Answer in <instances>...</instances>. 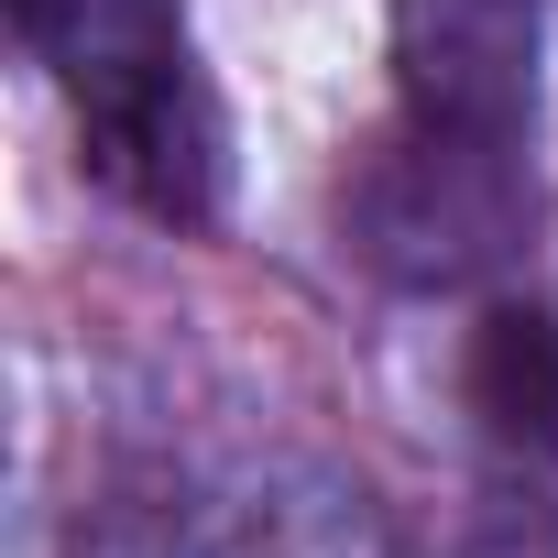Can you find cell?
<instances>
[{
  "instance_id": "obj_4",
  "label": "cell",
  "mask_w": 558,
  "mask_h": 558,
  "mask_svg": "<svg viewBox=\"0 0 558 558\" xmlns=\"http://www.w3.org/2000/svg\"><path fill=\"white\" fill-rule=\"evenodd\" d=\"M186 558H405L384 504L329 471V460H252L230 471L197 525H186Z\"/></svg>"
},
{
  "instance_id": "obj_1",
  "label": "cell",
  "mask_w": 558,
  "mask_h": 558,
  "mask_svg": "<svg viewBox=\"0 0 558 558\" xmlns=\"http://www.w3.org/2000/svg\"><path fill=\"white\" fill-rule=\"evenodd\" d=\"M12 23L56 66V88L77 99V132H88L99 175L154 219H208L219 110H208L197 56H186L175 0H12Z\"/></svg>"
},
{
  "instance_id": "obj_6",
  "label": "cell",
  "mask_w": 558,
  "mask_h": 558,
  "mask_svg": "<svg viewBox=\"0 0 558 558\" xmlns=\"http://www.w3.org/2000/svg\"><path fill=\"white\" fill-rule=\"evenodd\" d=\"M460 558H558V514H536V504H493V514L460 536Z\"/></svg>"
},
{
  "instance_id": "obj_2",
  "label": "cell",
  "mask_w": 558,
  "mask_h": 558,
  "mask_svg": "<svg viewBox=\"0 0 558 558\" xmlns=\"http://www.w3.org/2000/svg\"><path fill=\"white\" fill-rule=\"evenodd\" d=\"M525 230H536V175H525V143H493V132L405 121L351 175V252L405 296H460L504 274Z\"/></svg>"
},
{
  "instance_id": "obj_3",
  "label": "cell",
  "mask_w": 558,
  "mask_h": 558,
  "mask_svg": "<svg viewBox=\"0 0 558 558\" xmlns=\"http://www.w3.org/2000/svg\"><path fill=\"white\" fill-rule=\"evenodd\" d=\"M384 56H395L405 121L525 143V121H536V0H395Z\"/></svg>"
},
{
  "instance_id": "obj_5",
  "label": "cell",
  "mask_w": 558,
  "mask_h": 558,
  "mask_svg": "<svg viewBox=\"0 0 558 558\" xmlns=\"http://www.w3.org/2000/svg\"><path fill=\"white\" fill-rule=\"evenodd\" d=\"M471 416L504 449L558 460V307H493L471 329Z\"/></svg>"
}]
</instances>
